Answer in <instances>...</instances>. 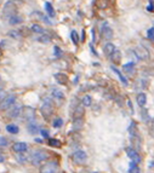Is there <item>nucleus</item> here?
<instances>
[{"label":"nucleus","mask_w":154,"mask_h":173,"mask_svg":"<svg viewBox=\"0 0 154 173\" xmlns=\"http://www.w3.org/2000/svg\"><path fill=\"white\" fill-rule=\"evenodd\" d=\"M12 149L16 152H24L28 149V145H27V143H24V142H17V143H15L12 145Z\"/></svg>","instance_id":"13"},{"label":"nucleus","mask_w":154,"mask_h":173,"mask_svg":"<svg viewBox=\"0 0 154 173\" xmlns=\"http://www.w3.org/2000/svg\"><path fill=\"white\" fill-rule=\"evenodd\" d=\"M55 79H56L57 83L61 84V85H66V84L68 83V78H67V75L63 74V73H56V74H55Z\"/></svg>","instance_id":"14"},{"label":"nucleus","mask_w":154,"mask_h":173,"mask_svg":"<svg viewBox=\"0 0 154 173\" xmlns=\"http://www.w3.org/2000/svg\"><path fill=\"white\" fill-rule=\"evenodd\" d=\"M45 10H46V12L50 17H55L56 14H55V10L52 7V5H51L50 3H45Z\"/></svg>","instance_id":"26"},{"label":"nucleus","mask_w":154,"mask_h":173,"mask_svg":"<svg viewBox=\"0 0 154 173\" xmlns=\"http://www.w3.org/2000/svg\"><path fill=\"white\" fill-rule=\"evenodd\" d=\"M47 159H49V152L46 150H43V149L35 150L29 157L30 162H32L33 165H39V164H42V162H44Z\"/></svg>","instance_id":"1"},{"label":"nucleus","mask_w":154,"mask_h":173,"mask_svg":"<svg viewBox=\"0 0 154 173\" xmlns=\"http://www.w3.org/2000/svg\"><path fill=\"white\" fill-rule=\"evenodd\" d=\"M147 36L149 40H152V41H154V27L149 28L148 29V32H147Z\"/></svg>","instance_id":"36"},{"label":"nucleus","mask_w":154,"mask_h":173,"mask_svg":"<svg viewBox=\"0 0 154 173\" xmlns=\"http://www.w3.org/2000/svg\"><path fill=\"white\" fill-rule=\"evenodd\" d=\"M103 51H105V55H106V56L110 57V56L113 55V52L115 51V46L113 45L112 43H107V44L105 45V47H103Z\"/></svg>","instance_id":"15"},{"label":"nucleus","mask_w":154,"mask_h":173,"mask_svg":"<svg viewBox=\"0 0 154 173\" xmlns=\"http://www.w3.org/2000/svg\"><path fill=\"white\" fill-rule=\"evenodd\" d=\"M6 131L9 132V133H11V135H17L18 131H19V128H18V126H16L15 124H9V125L6 126Z\"/></svg>","instance_id":"21"},{"label":"nucleus","mask_w":154,"mask_h":173,"mask_svg":"<svg viewBox=\"0 0 154 173\" xmlns=\"http://www.w3.org/2000/svg\"><path fill=\"white\" fill-rule=\"evenodd\" d=\"M21 22H22V17H21V16H18V15H15V16H12L11 18L9 19V23H10V24H12V26L19 24Z\"/></svg>","instance_id":"24"},{"label":"nucleus","mask_w":154,"mask_h":173,"mask_svg":"<svg viewBox=\"0 0 154 173\" xmlns=\"http://www.w3.org/2000/svg\"><path fill=\"white\" fill-rule=\"evenodd\" d=\"M9 145V140L3 137V136H0V147H7Z\"/></svg>","instance_id":"38"},{"label":"nucleus","mask_w":154,"mask_h":173,"mask_svg":"<svg viewBox=\"0 0 154 173\" xmlns=\"http://www.w3.org/2000/svg\"><path fill=\"white\" fill-rule=\"evenodd\" d=\"M141 115L143 116V120H145V121H148V120H149V119H148V111H147V109H146L145 107L141 108Z\"/></svg>","instance_id":"35"},{"label":"nucleus","mask_w":154,"mask_h":173,"mask_svg":"<svg viewBox=\"0 0 154 173\" xmlns=\"http://www.w3.org/2000/svg\"><path fill=\"white\" fill-rule=\"evenodd\" d=\"M132 53L136 56L137 59H148L149 58V53L148 51L145 48V47H136L132 50Z\"/></svg>","instance_id":"11"},{"label":"nucleus","mask_w":154,"mask_h":173,"mask_svg":"<svg viewBox=\"0 0 154 173\" xmlns=\"http://www.w3.org/2000/svg\"><path fill=\"white\" fill-rule=\"evenodd\" d=\"M52 97L57 98V99H63L64 98V93L58 88H54L52 90Z\"/></svg>","instance_id":"27"},{"label":"nucleus","mask_w":154,"mask_h":173,"mask_svg":"<svg viewBox=\"0 0 154 173\" xmlns=\"http://www.w3.org/2000/svg\"><path fill=\"white\" fill-rule=\"evenodd\" d=\"M5 97H6V92H5L4 90H0V102H1Z\"/></svg>","instance_id":"41"},{"label":"nucleus","mask_w":154,"mask_h":173,"mask_svg":"<svg viewBox=\"0 0 154 173\" xmlns=\"http://www.w3.org/2000/svg\"><path fill=\"white\" fill-rule=\"evenodd\" d=\"M84 115H85V107H84L83 104H79V105H77V107L74 108V114H73L74 119H80V117H84Z\"/></svg>","instance_id":"12"},{"label":"nucleus","mask_w":154,"mask_h":173,"mask_svg":"<svg viewBox=\"0 0 154 173\" xmlns=\"http://www.w3.org/2000/svg\"><path fill=\"white\" fill-rule=\"evenodd\" d=\"M52 125H54V127L55 128H59L61 126L63 125V120L61 119V117H56L55 120H54V122H52Z\"/></svg>","instance_id":"34"},{"label":"nucleus","mask_w":154,"mask_h":173,"mask_svg":"<svg viewBox=\"0 0 154 173\" xmlns=\"http://www.w3.org/2000/svg\"><path fill=\"white\" fill-rule=\"evenodd\" d=\"M58 171V162L55 160H51L45 162L42 167L39 168V173H56Z\"/></svg>","instance_id":"3"},{"label":"nucleus","mask_w":154,"mask_h":173,"mask_svg":"<svg viewBox=\"0 0 154 173\" xmlns=\"http://www.w3.org/2000/svg\"><path fill=\"white\" fill-rule=\"evenodd\" d=\"M42 114H43V116L44 117H50L51 115H52V113H54V102H52V99L51 98H46L45 100H44V103H43V105H42Z\"/></svg>","instance_id":"4"},{"label":"nucleus","mask_w":154,"mask_h":173,"mask_svg":"<svg viewBox=\"0 0 154 173\" xmlns=\"http://www.w3.org/2000/svg\"><path fill=\"white\" fill-rule=\"evenodd\" d=\"M40 133L43 135V137H45V138H49V132H47L46 130H40Z\"/></svg>","instance_id":"42"},{"label":"nucleus","mask_w":154,"mask_h":173,"mask_svg":"<svg viewBox=\"0 0 154 173\" xmlns=\"http://www.w3.org/2000/svg\"><path fill=\"white\" fill-rule=\"evenodd\" d=\"M84 126V117L80 119H74L73 120V130L74 131H80Z\"/></svg>","instance_id":"17"},{"label":"nucleus","mask_w":154,"mask_h":173,"mask_svg":"<svg viewBox=\"0 0 154 173\" xmlns=\"http://www.w3.org/2000/svg\"><path fill=\"white\" fill-rule=\"evenodd\" d=\"M16 102L15 95H6V97L0 102V110H7L10 107H12Z\"/></svg>","instance_id":"5"},{"label":"nucleus","mask_w":154,"mask_h":173,"mask_svg":"<svg viewBox=\"0 0 154 173\" xmlns=\"http://www.w3.org/2000/svg\"><path fill=\"white\" fill-rule=\"evenodd\" d=\"M17 6L15 5V3L12 1V0H9V1L4 5L3 7V12H1V17L4 19H10L12 16L17 15Z\"/></svg>","instance_id":"2"},{"label":"nucleus","mask_w":154,"mask_h":173,"mask_svg":"<svg viewBox=\"0 0 154 173\" xmlns=\"http://www.w3.org/2000/svg\"><path fill=\"white\" fill-rule=\"evenodd\" d=\"M112 70H113V72H114V73H115V74L118 75L119 80H120V81H121V83H122V84H124L125 86H127V85H129V81L126 80V78H125L124 75H122V74L120 73V70H119V69H118L117 67H113V65H112Z\"/></svg>","instance_id":"16"},{"label":"nucleus","mask_w":154,"mask_h":173,"mask_svg":"<svg viewBox=\"0 0 154 173\" xmlns=\"http://www.w3.org/2000/svg\"><path fill=\"white\" fill-rule=\"evenodd\" d=\"M81 102H83V105L84 107H90L92 104V99H91V97L89 95H85L83 97V99H81Z\"/></svg>","instance_id":"29"},{"label":"nucleus","mask_w":154,"mask_h":173,"mask_svg":"<svg viewBox=\"0 0 154 173\" xmlns=\"http://www.w3.org/2000/svg\"><path fill=\"white\" fill-rule=\"evenodd\" d=\"M101 35L105 40H110L113 38V29L108 24V22H105L101 28Z\"/></svg>","instance_id":"10"},{"label":"nucleus","mask_w":154,"mask_h":173,"mask_svg":"<svg viewBox=\"0 0 154 173\" xmlns=\"http://www.w3.org/2000/svg\"><path fill=\"white\" fill-rule=\"evenodd\" d=\"M18 154H19V155H17V157H18V160L21 161V162H24V161L27 160V159L24 157V155L22 154V152H18Z\"/></svg>","instance_id":"40"},{"label":"nucleus","mask_w":154,"mask_h":173,"mask_svg":"<svg viewBox=\"0 0 154 173\" xmlns=\"http://www.w3.org/2000/svg\"><path fill=\"white\" fill-rule=\"evenodd\" d=\"M136 99H137L138 105L142 108V107H145V105H146V103H147V95H146V93H143V92H141V93H138V95H137Z\"/></svg>","instance_id":"18"},{"label":"nucleus","mask_w":154,"mask_h":173,"mask_svg":"<svg viewBox=\"0 0 154 173\" xmlns=\"http://www.w3.org/2000/svg\"><path fill=\"white\" fill-rule=\"evenodd\" d=\"M70 39H72V41H73V44L74 45H78L79 44V35H78V33L75 32V30H73V32L70 33Z\"/></svg>","instance_id":"30"},{"label":"nucleus","mask_w":154,"mask_h":173,"mask_svg":"<svg viewBox=\"0 0 154 173\" xmlns=\"http://www.w3.org/2000/svg\"><path fill=\"white\" fill-rule=\"evenodd\" d=\"M30 29H32V32L38 33V34H46L45 29H44L43 27H40L39 24H33L32 27H30Z\"/></svg>","instance_id":"25"},{"label":"nucleus","mask_w":154,"mask_h":173,"mask_svg":"<svg viewBox=\"0 0 154 173\" xmlns=\"http://www.w3.org/2000/svg\"><path fill=\"white\" fill-rule=\"evenodd\" d=\"M94 173H97V172H94Z\"/></svg>","instance_id":"48"},{"label":"nucleus","mask_w":154,"mask_h":173,"mask_svg":"<svg viewBox=\"0 0 154 173\" xmlns=\"http://www.w3.org/2000/svg\"><path fill=\"white\" fill-rule=\"evenodd\" d=\"M91 33H92V40L95 41V29H92V30H91Z\"/></svg>","instance_id":"47"},{"label":"nucleus","mask_w":154,"mask_h":173,"mask_svg":"<svg viewBox=\"0 0 154 173\" xmlns=\"http://www.w3.org/2000/svg\"><path fill=\"white\" fill-rule=\"evenodd\" d=\"M148 85H149V81L147 79H142L141 80V86L142 88H148Z\"/></svg>","instance_id":"39"},{"label":"nucleus","mask_w":154,"mask_h":173,"mask_svg":"<svg viewBox=\"0 0 154 173\" xmlns=\"http://www.w3.org/2000/svg\"><path fill=\"white\" fill-rule=\"evenodd\" d=\"M9 36H11L12 39H19L22 36V34H21V32L19 30H11V32H9Z\"/></svg>","instance_id":"32"},{"label":"nucleus","mask_w":154,"mask_h":173,"mask_svg":"<svg viewBox=\"0 0 154 173\" xmlns=\"http://www.w3.org/2000/svg\"><path fill=\"white\" fill-rule=\"evenodd\" d=\"M129 173H141V169H140V167L136 164L131 162V166L129 168Z\"/></svg>","instance_id":"33"},{"label":"nucleus","mask_w":154,"mask_h":173,"mask_svg":"<svg viewBox=\"0 0 154 173\" xmlns=\"http://www.w3.org/2000/svg\"><path fill=\"white\" fill-rule=\"evenodd\" d=\"M147 10H148V11H154V5H148V7H147Z\"/></svg>","instance_id":"45"},{"label":"nucleus","mask_w":154,"mask_h":173,"mask_svg":"<svg viewBox=\"0 0 154 173\" xmlns=\"http://www.w3.org/2000/svg\"><path fill=\"white\" fill-rule=\"evenodd\" d=\"M85 38H86L85 30H83V33H81V38H80V40H81V41H85Z\"/></svg>","instance_id":"44"},{"label":"nucleus","mask_w":154,"mask_h":173,"mask_svg":"<svg viewBox=\"0 0 154 173\" xmlns=\"http://www.w3.org/2000/svg\"><path fill=\"white\" fill-rule=\"evenodd\" d=\"M126 155L129 156V159L131 160V162H133V164L138 165L141 162V155L138 154V151L136 149H133L132 147L126 148Z\"/></svg>","instance_id":"8"},{"label":"nucleus","mask_w":154,"mask_h":173,"mask_svg":"<svg viewBox=\"0 0 154 173\" xmlns=\"http://www.w3.org/2000/svg\"><path fill=\"white\" fill-rule=\"evenodd\" d=\"M133 67H135V63H133V62H129V63H126V64L122 65V70L131 73L132 70H133Z\"/></svg>","instance_id":"31"},{"label":"nucleus","mask_w":154,"mask_h":173,"mask_svg":"<svg viewBox=\"0 0 154 173\" xmlns=\"http://www.w3.org/2000/svg\"><path fill=\"white\" fill-rule=\"evenodd\" d=\"M49 145L50 147H54V148H59L61 147V142L58 139H55V138H49Z\"/></svg>","instance_id":"28"},{"label":"nucleus","mask_w":154,"mask_h":173,"mask_svg":"<svg viewBox=\"0 0 154 173\" xmlns=\"http://www.w3.org/2000/svg\"><path fill=\"white\" fill-rule=\"evenodd\" d=\"M149 132H150V135L154 137V119H153V121H152V127H150Z\"/></svg>","instance_id":"43"},{"label":"nucleus","mask_w":154,"mask_h":173,"mask_svg":"<svg viewBox=\"0 0 154 173\" xmlns=\"http://www.w3.org/2000/svg\"><path fill=\"white\" fill-rule=\"evenodd\" d=\"M37 40H38L39 43L49 44V43L51 41V36H50V35H47V34H40V35L37 38Z\"/></svg>","instance_id":"22"},{"label":"nucleus","mask_w":154,"mask_h":173,"mask_svg":"<svg viewBox=\"0 0 154 173\" xmlns=\"http://www.w3.org/2000/svg\"><path fill=\"white\" fill-rule=\"evenodd\" d=\"M32 16H33V17H38L39 19H42L43 22H45V23H46V24H49V26L52 24V22H51L50 19H49V17L44 16L42 12H33V14H32Z\"/></svg>","instance_id":"19"},{"label":"nucleus","mask_w":154,"mask_h":173,"mask_svg":"<svg viewBox=\"0 0 154 173\" xmlns=\"http://www.w3.org/2000/svg\"><path fill=\"white\" fill-rule=\"evenodd\" d=\"M110 57H112V61H113V63H114V64L120 63V58H121V53H120V51H117V50H115Z\"/></svg>","instance_id":"23"},{"label":"nucleus","mask_w":154,"mask_h":173,"mask_svg":"<svg viewBox=\"0 0 154 173\" xmlns=\"http://www.w3.org/2000/svg\"><path fill=\"white\" fill-rule=\"evenodd\" d=\"M21 114H22V105L19 104H14L12 107H10L7 109V116L11 119H16Z\"/></svg>","instance_id":"9"},{"label":"nucleus","mask_w":154,"mask_h":173,"mask_svg":"<svg viewBox=\"0 0 154 173\" xmlns=\"http://www.w3.org/2000/svg\"><path fill=\"white\" fill-rule=\"evenodd\" d=\"M5 160V157H4V154L3 152H0V162H3Z\"/></svg>","instance_id":"46"},{"label":"nucleus","mask_w":154,"mask_h":173,"mask_svg":"<svg viewBox=\"0 0 154 173\" xmlns=\"http://www.w3.org/2000/svg\"><path fill=\"white\" fill-rule=\"evenodd\" d=\"M73 160L75 164L78 165H84L85 162L87 161V155H86V152L84 150H77L74 151V154H73Z\"/></svg>","instance_id":"7"},{"label":"nucleus","mask_w":154,"mask_h":173,"mask_svg":"<svg viewBox=\"0 0 154 173\" xmlns=\"http://www.w3.org/2000/svg\"><path fill=\"white\" fill-rule=\"evenodd\" d=\"M22 115L26 121L33 122L35 120V109L32 107H24V108H22Z\"/></svg>","instance_id":"6"},{"label":"nucleus","mask_w":154,"mask_h":173,"mask_svg":"<svg viewBox=\"0 0 154 173\" xmlns=\"http://www.w3.org/2000/svg\"><path fill=\"white\" fill-rule=\"evenodd\" d=\"M28 131H29L32 135H37L38 132H40L38 125L34 122V121H33V122H29V124H28Z\"/></svg>","instance_id":"20"},{"label":"nucleus","mask_w":154,"mask_h":173,"mask_svg":"<svg viewBox=\"0 0 154 173\" xmlns=\"http://www.w3.org/2000/svg\"><path fill=\"white\" fill-rule=\"evenodd\" d=\"M54 53H55V57H57V58L62 57V51H61V48L58 46H55L54 47Z\"/></svg>","instance_id":"37"}]
</instances>
